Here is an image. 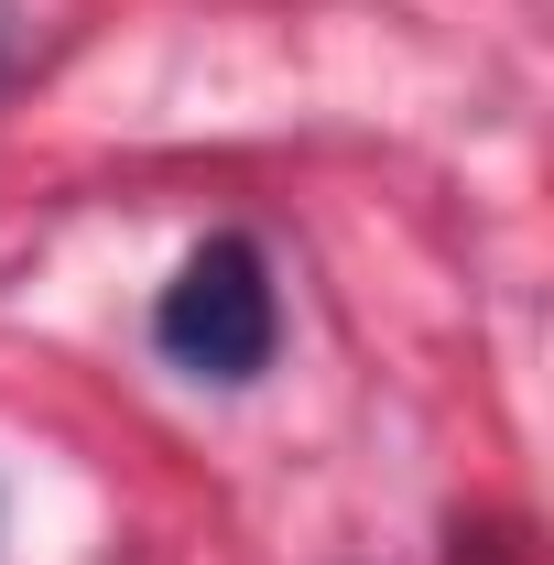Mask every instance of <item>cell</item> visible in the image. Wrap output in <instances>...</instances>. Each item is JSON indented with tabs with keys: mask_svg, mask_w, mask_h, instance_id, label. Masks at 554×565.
I'll return each mask as SVG.
<instances>
[{
	"mask_svg": "<svg viewBox=\"0 0 554 565\" xmlns=\"http://www.w3.org/2000/svg\"><path fill=\"white\" fill-rule=\"evenodd\" d=\"M273 338H283V305H273V273H262L251 239H207L152 305V349L174 370H196V381H251L273 359Z\"/></svg>",
	"mask_w": 554,
	"mask_h": 565,
	"instance_id": "cell-1",
	"label": "cell"
}]
</instances>
